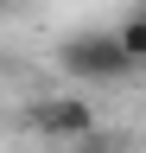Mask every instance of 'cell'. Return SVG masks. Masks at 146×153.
I'll return each instance as SVG.
<instances>
[{"mask_svg": "<svg viewBox=\"0 0 146 153\" xmlns=\"http://www.w3.org/2000/svg\"><path fill=\"white\" fill-rule=\"evenodd\" d=\"M57 70L76 89H114V83H134L140 76V64L114 45V32H70L57 45Z\"/></svg>", "mask_w": 146, "mask_h": 153, "instance_id": "6da1fadb", "label": "cell"}, {"mask_svg": "<svg viewBox=\"0 0 146 153\" xmlns=\"http://www.w3.org/2000/svg\"><path fill=\"white\" fill-rule=\"evenodd\" d=\"M26 121L45 134V140H76V134H89L95 128V102H89V96H45V102H32L26 108Z\"/></svg>", "mask_w": 146, "mask_h": 153, "instance_id": "7a4b0ae2", "label": "cell"}, {"mask_svg": "<svg viewBox=\"0 0 146 153\" xmlns=\"http://www.w3.org/2000/svg\"><path fill=\"white\" fill-rule=\"evenodd\" d=\"M114 45L134 57V64H146V13H127L121 26H114Z\"/></svg>", "mask_w": 146, "mask_h": 153, "instance_id": "3957f363", "label": "cell"}, {"mask_svg": "<svg viewBox=\"0 0 146 153\" xmlns=\"http://www.w3.org/2000/svg\"><path fill=\"white\" fill-rule=\"evenodd\" d=\"M76 153H127V134H114V128H89V134H76V140H70Z\"/></svg>", "mask_w": 146, "mask_h": 153, "instance_id": "277c9868", "label": "cell"}, {"mask_svg": "<svg viewBox=\"0 0 146 153\" xmlns=\"http://www.w3.org/2000/svg\"><path fill=\"white\" fill-rule=\"evenodd\" d=\"M0 13H13V0H0Z\"/></svg>", "mask_w": 146, "mask_h": 153, "instance_id": "5b68a950", "label": "cell"}]
</instances>
